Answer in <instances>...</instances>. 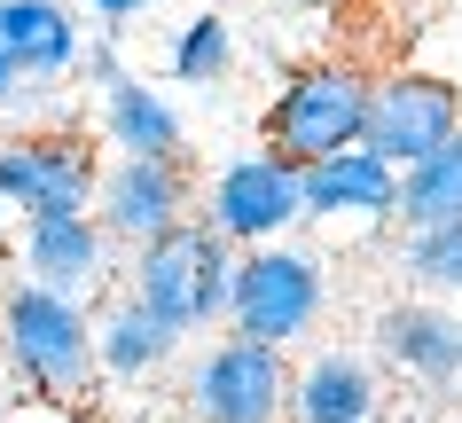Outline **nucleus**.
I'll use <instances>...</instances> for the list:
<instances>
[{
    "label": "nucleus",
    "instance_id": "f257e3e1",
    "mask_svg": "<svg viewBox=\"0 0 462 423\" xmlns=\"http://www.w3.org/2000/svg\"><path fill=\"white\" fill-rule=\"evenodd\" d=\"M0 369H8V384H24L32 400L71 408V400L102 376L87 299L48 290V282H32V274H8V282H0Z\"/></svg>",
    "mask_w": 462,
    "mask_h": 423
},
{
    "label": "nucleus",
    "instance_id": "f03ea898",
    "mask_svg": "<svg viewBox=\"0 0 462 423\" xmlns=\"http://www.w3.org/2000/svg\"><path fill=\"white\" fill-rule=\"evenodd\" d=\"M236 259H244V251L227 244V235H212L204 220H180L172 235L125 251V290H134L157 322H172L180 337H204V329H227Z\"/></svg>",
    "mask_w": 462,
    "mask_h": 423
},
{
    "label": "nucleus",
    "instance_id": "7ed1b4c3",
    "mask_svg": "<svg viewBox=\"0 0 462 423\" xmlns=\"http://www.w3.org/2000/svg\"><path fill=\"white\" fill-rule=\"evenodd\" d=\"M368 95H376V78L361 63H306L274 87V102L259 110V150L291 157L298 173L321 165V157L337 150H361L368 142Z\"/></svg>",
    "mask_w": 462,
    "mask_h": 423
},
{
    "label": "nucleus",
    "instance_id": "20e7f679",
    "mask_svg": "<svg viewBox=\"0 0 462 423\" xmlns=\"http://www.w3.org/2000/svg\"><path fill=\"white\" fill-rule=\"evenodd\" d=\"M329 314V267L298 244H259L236 259V299H227V329L259 337V345H306Z\"/></svg>",
    "mask_w": 462,
    "mask_h": 423
},
{
    "label": "nucleus",
    "instance_id": "39448f33",
    "mask_svg": "<svg viewBox=\"0 0 462 423\" xmlns=\"http://www.w3.org/2000/svg\"><path fill=\"white\" fill-rule=\"evenodd\" d=\"M291 376L298 361L259 337H212L180 376V416L189 423H291Z\"/></svg>",
    "mask_w": 462,
    "mask_h": 423
},
{
    "label": "nucleus",
    "instance_id": "423d86ee",
    "mask_svg": "<svg viewBox=\"0 0 462 423\" xmlns=\"http://www.w3.org/2000/svg\"><path fill=\"white\" fill-rule=\"evenodd\" d=\"M110 157L79 133V125H32L0 142V204L24 220H63V212H95Z\"/></svg>",
    "mask_w": 462,
    "mask_h": 423
},
{
    "label": "nucleus",
    "instance_id": "0eeeda50",
    "mask_svg": "<svg viewBox=\"0 0 462 423\" xmlns=\"http://www.w3.org/2000/svg\"><path fill=\"white\" fill-rule=\"evenodd\" d=\"M196 220L227 235L236 251H259V244H291V227H306V173L274 150H236L204 180L196 197Z\"/></svg>",
    "mask_w": 462,
    "mask_h": 423
},
{
    "label": "nucleus",
    "instance_id": "6e6552de",
    "mask_svg": "<svg viewBox=\"0 0 462 423\" xmlns=\"http://www.w3.org/2000/svg\"><path fill=\"white\" fill-rule=\"evenodd\" d=\"M462 133V87L439 71H384L376 78V95H368V142L384 165H423L431 150H447Z\"/></svg>",
    "mask_w": 462,
    "mask_h": 423
},
{
    "label": "nucleus",
    "instance_id": "1a4fd4ad",
    "mask_svg": "<svg viewBox=\"0 0 462 423\" xmlns=\"http://www.w3.org/2000/svg\"><path fill=\"white\" fill-rule=\"evenodd\" d=\"M196 173L189 157H110L102 173V197H95V220L110 227L118 251H142L157 235H172L180 220H196Z\"/></svg>",
    "mask_w": 462,
    "mask_h": 423
},
{
    "label": "nucleus",
    "instance_id": "9d476101",
    "mask_svg": "<svg viewBox=\"0 0 462 423\" xmlns=\"http://www.w3.org/2000/svg\"><path fill=\"white\" fill-rule=\"evenodd\" d=\"M16 274L48 282V290H71V299L102 306L118 290V244L95 212H63V220H24V244H16Z\"/></svg>",
    "mask_w": 462,
    "mask_h": 423
},
{
    "label": "nucleus",
    "instance_id": "9b49d317",
    "mask_svg": "<svg viewBox=\"0 0 462 423\" xmlns=\"http://www.w3.org/2000/svg\"><path fill=\"white\" fill-rule=\"evenodd\" d=\"M376 361L384 369H400L408 384H423V392H455L462 384V314L447 299H392L384 314H376Z\"/></svg>",
    "mask_w": 462,
    "mask_h": 423
},
{
    "label": "nucleus",
    "instance_id": "f8f14e48",
    "mask_svg": "<svg viewBox=\"0 0 462 423\" xmlns=\"http://www.w3.org/2000/svg\"><path fill=\"white\" fill-rule=\"evenodd\" d=\"M291 423H384V376L361 345H314L291 376Z\"/></svg>",
    "mask_w": 462,
    "mask_h": 423
},
{
    "label": "nucleus",
    "instance_id": "ddd939ff",
    "mask_svg": "<svg viewBox=\"0 0 462 423\" xmlns=\"http://www.w3.org/2000/svg\"><path fill=\"white\" fill-rule=\"evenodd\" d=\"M306 220L321 227H384L400 220V165L376 150H337L306 165Z\"/></svg>",
    "mask_w": 462,
    "mask_h": 423
},
{
    "label": "nucleus",
    "instance_id": "4468645a",
    "mask_svg": "<svg viewBox=\"0 0 462 423\" xmlns=\"http://www.w3.org/2000/svg\"><path fill=\"white\" fill-rule=\"evenodd\" d=\"M0 16H8V40H16V63H24L32 95L79 78V55H87L79 0H0Z\"/></svg>",
    "mask_w": 462,
    "mask_h": 423
},
{
    "label": "nucleus",
    "instance_id": "2eb2a0df",
    "mask_svg": "<svg viewBox=\"0 0 462 423\" xmlns=\"http://www.w3.org/2000/svg\"><path fill=\"white\" fill-rule=\"evenodd\" d=\"M180 353V329L172 322H157L134 290H110V299L95 306V361H102V376H118V384H142V376H157Z\"/></svg>",
    "mask_w": 462,
    "mask_h": 423
},
{
    "label": "nucleus",
    "instance_id": "dca6fc26",
    "mask_svg": "<svg viewBox=\"0 0 462 423\" xmlns=\"http://www.w3.org/2000/svg\"><path fill=\"white\" fill-rule=\"evenodd\" d=\"M102 150L110 157H189V125H180L165 87L125 78V87L102 95Z\"/></svg>",
    "mask_w": 462,
    "mask_h": 423
},
{
    "label": "nucleus",
    "instance_id": "f3484780",
    "mask_svg": "<svg viewBox=\"0 0 462 423\" xmlns=\"http://www.w3.org/2000/svg\"><path fill=\"white\" fill-rule=\"evenodd\" d=\"M439 220H462V133L400 173V227H439Z\"/></svg>",
    "mask_w": 462,
    "mask_h": 423
},
{
    "label": "nucleus",
    "instance_id": "a211bd4d",
    "mask_svg": "<svg viewBox=\"0 0 462 423\" xmlns=\"http://www.w3.org/2000/svg\"><path fill=\"white\" fill-rule=\"evenodd\" d=\"M165 63H172V78L180 87H227V71H236V24L219 16V8H204V16H189V24L172 32V48H165Z\"/></svg>",
    "mask_w": 462,
    "mask_h": 423
},
{
    "label": "nucleus",
    "instance_id": "6ab92c4d",
    "mask_svg": "<svg viewBox=\"0 0 462 423\" xmlns=\"http://www.w3.org/2000/svg\"><path fill=\"white\" fill-rule=\"evenodd\" d=\"M400 282H415L423 299H462V220L400 227Z\"/></svg>",
    "mask_w": 462,
    "mask_h": 423
},
{
    "label": "nucleus",
    "instance_id": "aec40b11",
    "mask_svg": "<svg viewBox=\"0 0 462 423\" xmlns=\"http://www.w3.org/2000/svg\"><path fill=\"white\" fill-rule=\"evenodd\" d=\"M79 78H87V87H95V95H110V87H125V55H118V32H95V40H87V55H79Z\"/></svg>",
    "mask_w": 462,
    "mask_h": 423
},
{
    "label": "nucleus",
    "instance_id": "412c9836",
    "mask_svg": "<svg viewBox=\"0 0 462 423\" xmlns=\"http://www.w3.org/2000/svg\"><path fill=\"white\" fill-rule=\"evenodd\" d=\"M157 0H79V16H95V32H125V24H142Z\"/></svg>",
    "mask_w": 462,
    "mask_h": 423
},
{
    "label": "nucleus",
    "instance_id": "4be33fe9",
    "mask_svg": "<svg viewBox=\"0 0 462 423\" xmlns=\"http://www.w3.org/2000/svg\"><path fill=\"white\" fill-rule=\"evenodd\" d=\"M32 95L24 63H16V40H8V16H0V110H16V102Z\"/></svg>",
    "mask_w": 462,
    "mask_h": 423
},
{
    "label": "nucleus",
    "instance_id": "5701e85b",
    "mask_svg": "<svg viewBox=\"0 0 462 423\" xmlns=\"http://www.w3.org/2000/svg\"><path fill=\"white\" fill-rule=\"evenodd\" d=\"M40 423H79V416H40Z\"/></svg>",
    "mask_w": 462,
    "mask_h": 423
},
{
    "label": "nucleus",
    "instance_id": "b1692460",
    "mask_svg": "<svg viewBox=\"0 0 462 423\" xmlns=\"http://www.w3.org/2000/svg\"><path fill=\"white\" fill-rule=\"evenodd\" d=\"M0 220H8V204H0Z\"/></svg>",
    "mask_w": 462,
    "mask_h": 423
},
{
    "label": "nucleus",
    "instance_id": "393cba45",
    "mask_svg": "<svg viewBox=\"0 0 462 423\" xmlns=\"http://www.w3.org/2000/svg\"><path fill=\"white\" fill-rule=\"evenodd\" d=\"M447 423H462V416H447Z\"/></svg>",
    "mask_w": 462,
    "mask_h": 423
}]
</instances>
